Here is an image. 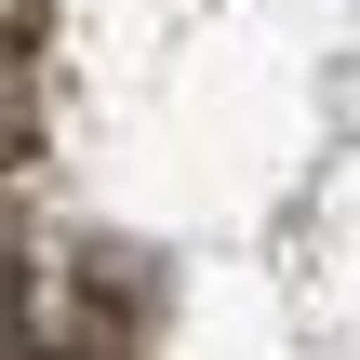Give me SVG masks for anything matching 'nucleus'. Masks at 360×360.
<instances>
[{"label":"nucleus","mask_w":360,"mask_h":360,"mask_svg":"<svg viewBox=\"0 0 360 360\" xmlns=\"http://www.w3.org/2000/svg\"><path fill=\"white\" fill-rule=\"evenodd\" d=\"M13 334H27V254L0 240V360H13Z\"/></svg>","instance_id":"obj_1"}]
</instances>
